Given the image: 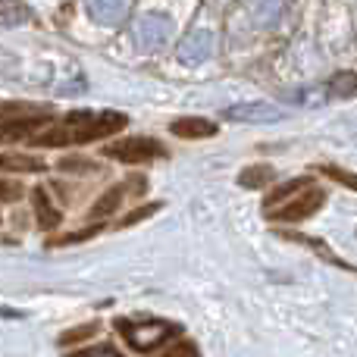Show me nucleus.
Returning <instances> with one entry per match:
<instances>
[{"label": "nucleus", "instance_id": "nucleus-1", "mask_svg": "<svg viewBox=\"0 0 357 357\" xmlns=\"http://www.w3.org/2000/svg\"><path fill=\"white\" fill-rule=\"evenodd\" d=\"M129 119L123 113L113 110H75L63 119V126L44 132V135L31 138L38 148H63V144H85V142H98V138H107L113 132L126 129Z\"/></svg>", "mask_w": 357, "mask_h": 357}, {"label": "nucleus", "instance_id": "nucleus-2", "mask_svg": "<svg viewBox=\"0 0 357 357\" xmlns=\"http://www.w3.org/2000/svg\"><path fill=\"white\" fill-rule=\"evenodd\" d=\"M116 329L123 333V339L129 342L135 351L148 354L154 348L167 345L173 335H178V326L173 323H163V320H119Z\"/></svg>", "mask_w": 357, "mask_h": 357}, {"label": "nucleus", "instance_id": "nucleus-3", "mask_svg": "<svg viewBox=\"0 0 357 357\" xmlns=\"http://www.w3.org/2000/svg\"><path fill=\"white\" fill-rule=\"evenodd\" d=\"M104 157L116 163H126V167H135V163H151L167 157V148H163L157 138L138 135V138H116V142L104 144Z\"/></svg>", "mask_w": 357, "mask_h": 357}, {"label": "nucleus", "instance_id": "nucleus-4", "mask_svg": "<svg viewBox=\"0 0 357 357\" xmlns=\"http://www.w3.org/2000/svg\"><path fill=\"white\" fill-rule=\"evenodd\" d=\"M173 38V19L160 13H148L135 22V44L142 50H160Z\"/></svg>", "mask_w": 357, "mask_h": 357}, {"label": "nucleus", "instance_id": "nucleus-5", "mask_svg": "<svg viewBox=\"0 0 357 357\" xmlns=\"http://www.w3.org/2000/svg\"><path fill=\"white\" fill-rule=\"evenodd\" d=\"M323 201H326V195H323L320 188H314V185H307V191H304V195L298 197L295 204H285L282 210H276V213H270V216H273V220L298 222V220H304V216L317 213V210L323 207Z\"/></svg>", "mask_w": 357, "mask_h": 357}, {"label": "nucleus", "instance_id": "nucleus-6", "mask_svg": "<svg viewBox=\"0 0 357 357\" xmlns=\"http://www.w3.org/2000/svg\"><path fill=\"white\" fill-rule=\"evenodd\" d=\"M210 54H213V31H207V29L191 31V35L178 44V56H182L185 63H201V60H207Z\"/></svg>", "mask_w": 357, "mask_h": 357}, {"label": "nucleus", "instance_id": "nucleus-7", "mask_svg": "<svg viewBox=\"0 0 357 357\" xmlns=\"http://www.w3.org/2000/svg\"><path fill=\"white\" fill-rule=\"evenodd\" d=\"M226 119H238V123H279L282 113L273 104H238V107H229Z\"/></svg>", "mask_w": 357, "mask_h": 357}, {"label": "nucleus", "instance_id": "nucleus-8", "mask_svg": "<svg viewBox=\"0 0 357 357\" xmlns=\"http://www.w3.org/2000/svg\"><path fill=\"white\" fill-rule=\"evenodd\" d=\"M88 13H91L94 22L100 25H119L126 19V6L129 0H85Z\"/></svg>", "mask_w": 357, "mask_h": 357}, {"label": "nucleus", "instance_id": "nucleus-9", "mask_svg": "<svg viewBox=\"0 0 357 357\" xmlns=\"http://www.w3.org/2000/svg\"><path fill=\"white\" fill-rule=\"evenodd\" d=\"M169 132L178 138H188V142H201V138L216 135V123H210V119H204V116H185V119H176V123L169 126Z\"/></svg>", "mask_w": 357, "mask_h": 357}, {"label": "nucleus", "instance_id": "nucleus-10", "mask_svg": "<svg viewBox=\"0 0 357 357\" xmlns=\"http://www.w3.org/2000/svg\"><path fill=\"white\" fill-rule=\"evenodd\" d=\"M44 119L41 116H29V119H6L0 123V142H19V138H29L41 129Z\"/></svg>", "mask_w": 357, "mask_h": 357}, {"label": "nucleus", "instance_id": "nucleus-11", "mask_svg": "<svg viewBox=\"0 0 357 357\" xmlns=\"http://www.w3.org/2000/svg\"><path fill=\"white\" fill-rule=\"evenodd\" d=\"M282 16V0H254L251 6V22L257 29H273Z\"/></svg>", "mask_w": 357, "mask_h": 357}, {"label": "nucleus", "instance_id": "nucleus-12", "mask_svg": "<svg viewBox=\"0 0 357 357\" xmlns=\"http://www.w3.org/2000/svg\"><path fill=\"white\" fill-rule=\"evenodd\" d=\"M31 201H35V213H38V226L41 229H54L56 222H60V210L50 204L47 191L44 188H35V195H31Z\"/></svg>", "mask_w": 357, "mask_h": 357}, {"label": "nucleus", "instance_id": "nucleus-13", "mask_svg": "<svg viewBox=\"0 0 357 357\" xmlns=\"http://www.w3.org/2000/svg\"><path fill=\"white\" fill-rule=\"evenodd\" d=\"M123 195H126L123 185H119V188L104 191V195H100L98 201H94V207H91V220H100V216L116 213V207H119V201H123Z\"/></svg>", "mask_w": 357, "mask_h": 357}, {"label": "nucleus", "instance_id": "nucleus-14", "mask_svg": "<svg viewBox=\"0 0 357 357\" xmlns=\"http://www.w3.org/2000/svg\"><path fill=\"white\" fill-rule=\"evenodd\" d=\"M273 178H276V169L273 167H248L245 173L238 176V182H241V188H264Z\"/></svg>", "mask_w": 357, "mask_h": 357}, {"label": "nucleus", "instance_id": "nucleus-15", "mask_svg": "<svg viewBox=\"0 0 357 357\" xmlns=\"http://www.w3.org/2000/svg\"><path fill=\"white\" fill-rule=\"evenodd\" d=\"M310 185V176H298V178H289V182L282 185V188H276V191H270L266 195V207H276L279 201H285V197H291V195H298L301 188H307Z\"/></svg>", "mask_w": 357, "mask_h": 357}, {"label": "nucleus", "instance_id": "nucleus-16", "mask_svg": "<svg viewBox=\"0 0 357 357\" xmlns=\"http://www.w3.org/2000/svg\"><path fill=\"white\" fill-rule=\"evenodd\" d=\"M98 333V323H88V326H79V329H69L66 335H60V345H73V342H82L88 335Z\"/></svg>", "mask_w": 357, "mask_h": 357}, {"label": "nucleus", "instance_id": "nucleus-17", "mask_svg": "<svg viewBox=\"0 0 357 357\" xmlns=\"http://www.w3.org/2000/svg\"><path fill=\"white\" fill-rule=\"evenodd\" d=\"M69 357H126V354L116 351L113 345H94V348H82V351H75Z\"/></svg>", "mask_w": 357, "mask_h": 357}, {"label": "nucleus", "instance_id": "nucleus-18", "mask_svg": "<svg viewBox=\"0 0 357 357\" xmlns=\"http://www.w3.org/2000/svg\"><path fill=\"white\" fill-rule=\"evenodd\" d=\"M160 357H201V354H197V345H195V342L182 339V342H176L169 351H163Z\"/></svg>", "mask_w": 357, "mask_h": 357}, {"label": "nucleus", "instance_id": "nucleus-19", "mask_svg": "<svg viewBox=\"0 0 357 357\" xmlns=\"http://www.w3.org/2000/svg\"><path fill=\"white\" fill-rule=\"evenodd\" d=\"M19 197H22V185L0 178V201H19Z\"/></svg>", "mask_w": 357, "mask_h": 357}, {"label": "nucleus", "instance_id": "nucleus-20", "mask_svg": "<svg viewBox=\"0 0 357 357\" xmlns=\"http://www.w3.org/2000/svg\"><path fill=\"white\" fill-rule=\"evenodd\" d=\"M25 19V10H19V6H3V10H0V25H16V22H22Z\"/></svg>", "mask_w": 357, "mask_h": 357}, {"label": "nucleus", "instance_id": "nucleus-21", "mask_svg": "<svg viewBox=\"0 0 357 357\" xmlns=\"http://www.w3.org/2000/svg\"><path fill=\"white\" fill-rule=\"evenodd\" d=\"M154 210H157V204H148V207L135 210V213H132V216H126V220L119 222V226H132V222H142V220H148V216L154 213Z\"/></svg>", "mask_w": 357, "mask_h": 357}, {"label": "nucleus", "instance_id": "nucleus-22", "mask_svg": "<svg viewBox=\"0 0 357 357\" xmlns=\"http://www.w3.org/2000/svg\"><path fill=\"white\" fill-rule=\"evenodd\" d=\"M323 173H326V176H333V178H342V182H345L348 185V188H354V176H348V173H342V169H333V167H326V169H323Z\"/></svg>", "mask_w": 357, "mask_h": 357}]
</instances>
